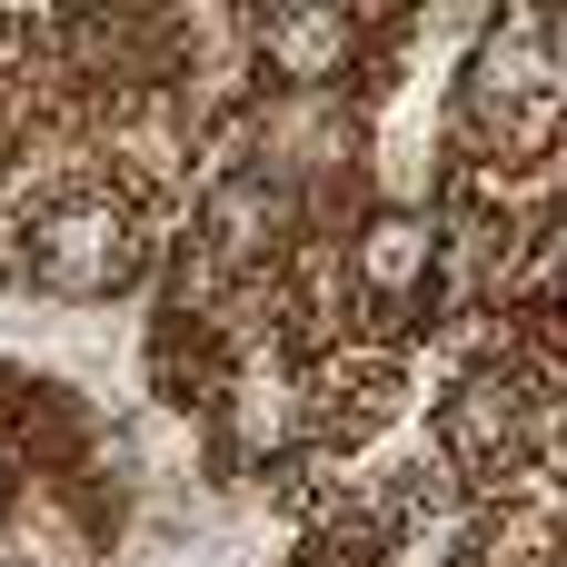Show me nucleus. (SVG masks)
<instances>
[{
    "label": "nucleus",
    "instance_id": "nucleus-8",
    "mask_svg": "<svg viewBox=\"0 0 567 567\" xmlns=\"http://www.w3.org/2000/svg\"><path fill=\"white\" fill-rule=\"evenodd\" d=\"M10 518H20V468L0 458V538H10Z\"/></svg>",
    "mask_w": 567,
    "mask_h": 567
},
{
    "label": "nucleus",
    "instance_id": "nucleus-1",
    "mask_svg": "<svg viewBox=\"0 0 567 567\" xmlns=\"http://www.w3.org/2000/svg\"><path fill=\"white\" fill-rule=\"evenodd\" d=\"M10 259H20V279L40 299H70V309L120 299L150 269V199H130L110 179H70V189H50L20 219V249Z\"/></svg>",
    "mask_w": 567,
    "mask_h": 567
},
{
    "label": "nucleus",
    "instance_id": "nucleus-6",
    "mask_svg": "<svg viewBox=\"0 0 567 567\" xmlns=\"http://www.w3.org/2000/svg\"><path fill=\"white\" fill-rule=\"evenodd\" d=\"M219 429H229V458H239V468L289 458V449L319 429V409H309V369H289V359H239L229 389H219Z\"/></svg>",
    "mask_w": 567,
    "mask_h": 567
},
{
    "label": "nucleus",
    "instance_id": "nucleus-7",
    "mask_svg": "<svg viewBox=\"0 0 567 567\" xmlns=\"http://www.w3.org/2000/svg\"><path fill=\"white\" fill-rule=\"evenodd\" d=\"M538 40H548V60H558V80H567V10H548V20H538Z\"/></svg>",
    "mask_w": 567,
    "mask_h": 567
},
{
    "label": "nucleus",
    "instance_id": "nucleus-5",
    "mask_svg": "<svg viewBox=\"0 0 567 567\" xmlns=\"http://www.w3.org/2000/svg\"><path fill=\"white\" fill-rule=\"evenodd\" d=\"M528 429H538V379H528L518 359H488V369L458 379V399L439 409V449H449V468H468V478H508V458L528 449Z\"/></svg>",
    "mask_w": 567,
    "mask_h": 567
},
{
    "label": "nucleus",
    "instance_id": "nucleus-3",
    "mask_svg": "<svg viewBox=\"0 0 567 567\" xmlns=\"http://www.w3.org/2000/svg\"><path fill=\"white\" fill-rule=\"evenodd\" d=\"M299 249V189H279L269 169H219L199 189V259L219 279H279Z\"/></svg>",
    "mask_w": 567,
    "mask_h": 567
},
{
    "label": "nucleus",
    "instance_id": "nucleus-4",
    "mask_svg": "<svg viewBox=\"0 0 567 567\" xmlns=\"http://www.w3.org/2000/svg\"><path fill=\"white\" fill-rule=\"evenodd\" d=\"M439 219L429 209H409V199H379L349 239H339V259H349V289L379 309V319H409V309H429L439 299Z\"/></svg>",
    "mask_w": 567,
    "mask_h": 567
},
{
    "label": "nucleus",
    "instance_id": "nucleus-2",
    "mask_svg": "<svg viewBox=\"0 0 567 567\" xmlns=\"http://www.w3.org/2000/svg\"><path fill=\"white\" fill-rule=\"evenodd\" d=\"M239 30H249V80L299 90V100H339L349 70L369 60V20L359 10H329V0H289V10H259Z\"/></svg>",
    "mask_w": 567,
    "mask_h": 567
}]
</instances>
